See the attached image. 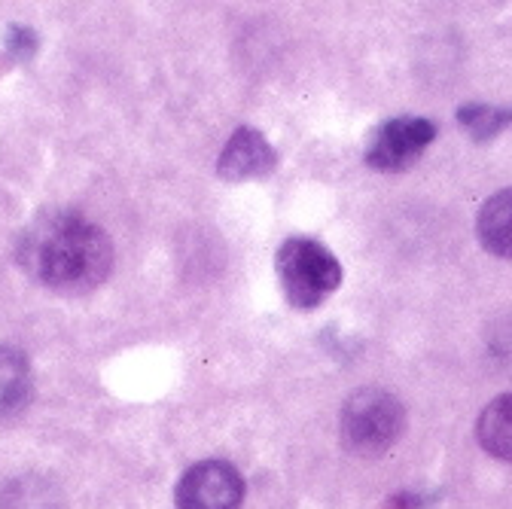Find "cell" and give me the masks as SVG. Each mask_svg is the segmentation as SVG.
Returning <instances> with one entry per match:
<instances>
[{"instance_id":"obj_9","label":"cell","mask_w":512,"mask_h":509,"mask_svg":"<svg viewBox=\"0 0 512 509\" xmlns=\"http://www.w3.org/2000/svg\"><path fill=\"white\" fill-rule=\"evenodd\" d=\"M476 436L491 458L512 464V394H503L482 409Z\"/></svg>"},{"instance_id":"obj_11","label":"cell","mask_w":512,"mask_h":509,"mask_svg":"<svg viewBox=\"0 0 512 509\" xmlns=\"http://www.w3.org/2000/svg\"><path fill=\"white\" fill-rule=\"evenodd\" d=\"M458 119H461L464 129L470 132L473 141H491L494 135H500L506 125L512 122V113L488 107V104H467V107L458 110Z\"/></svg>"},{"instance_id":"obj_12","label":"cell","mask_w":512,"mask_h":509,"mask_svg":"<svg viewBox=\"0 0 512 509\" xmlns=\"http://www.w3.org/2000/svg\"><path fill=\"white\" fill-rule=\"evenodd\" d=\"M7 49L10 55L16 58H31L37 52V34L31 28H22V25H13L7 31Z\"/></svg>"},{"instance_id":"obj_10","label":"cell","mask_w":512,"mask_h":509,"mask_svg":"<svg viewBox=\"0 0 512 509\" xmlns=\"http://www.w3.org/2000/svg\"><path fill=\"white\" fill-rule=\"evenodd\" d=\"M479 238L494 257L512 260V189L491 196L479 211Z\"/></svg>"},{"instance_id":"obj_5","label":"cell","mask_w":512,"mask_h":509,"mask_svg":"<svg viewBox=\"0 0 512 509\" xmlns=\"http://www.w3.org/2000/svg\"><path fill=\"white\" fill-rule=\"evenodd\" d=\"M244 500V479L229 461H199L189 467L174 491L177 509H238Z\"/></svg>"},{"instance_id":"obj_2","label":"cell","mask_w":512,"mask_h":509,"mask_svg":"<svg viewBox=\"0 0 512 509\" xmlns=\"http://www.w3.org/2000/svg\"><path fill=\"white\" fill-rule=\"evenodd\" d=\"M406 412L403 403L384 388H360L342 406L339 430L348 452L360 458L384 455L403 436Z\"/></svg>"},{"instance_id":"obj_1","label":"cell","mask_w":512,"mask_h":509,"mask_svg":"<svg viewBox=\"0 0 512 509\" xmlns=\"http://www.w3.org/2000/svg\"><path fill=\"white\" fill-rule=\"evenodd\" d=\"M16 260L40 287L83 296L110 278L113 241L98 223L77 211H49L19 235Z\"/></svg>"},{"instance_id":"obj_4","label":"cell","mask_w":512,"mask_h":509,"mask_svg":"<svg viewBox=\"0 0 512 509\" xmlns=\"http://www.w3.org/2000/svg\"><path fill=\"white\" fill-rule=\"evenodd\" d=\"M436 138V125L421 116H397L372 132L366 165L375 171H406Z\"/></svg>"},{"instance_id":"obj_3","label":"cell","mask_w":512,"mask_h":509,"mask_svg":"<svg viewBox=\"0 0 512 509\" xmlns=\"http://www.w3.org/2000/svg\"><path fill=\"white\" fill-rule=\"evenodd\" d=\"M278 278L293 308L324 305L342 284V266L333 253L311 238H287L278 247Z\"/></svg>"},{"instance_id":"obj_7","label":"cell","mask_w":512,"mask_h":509,"mask_svg":"<svg viewBox=\"0 0 512 509\" xmlns=\"http://www.w3.org/2000/svg\"><path fill=\"white\" fill-rule=\"evenodd\" d=\"M34 375L28 357L13 348L0 345V418H10L31 403Z\"/></svg>"},{"instance_id":"obj_8","label":"cell","mask_w":512,"mask_h":509,"mask_svg":"<svg viewBox=\"0 0 512 509\" xmlns=\"http://www.w3.org/2000/svg\"><path fill=\"white\" fill-rule=\"evenodd\" d=\"M0 509H68V503L52 479L25 473L0 488Z\"/></svg>"},{"instance_id":"obj_6","label":"cell","mask_w":512,"mask_h":509,"mask_svg":"<svg viewBox=\"0 0 512 509\" xmlns=\"http://www.w3.org/2000/svg\"><path fill=\"white\" fill-rule=\"evenodd\" d=\"M275 165H278V156H275L272 144L260 132H256V129H238L229 138V144L223 147L220 159H217V174L223 180L241 183V180L272 174Z\"/></svg>"}]
</instances>
